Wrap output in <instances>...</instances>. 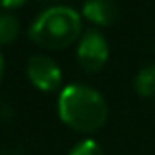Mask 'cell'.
Instances as JSON below:
<instances>
[{"label": "cell", "instance_id": "obj_1", "mask_svg": "<svg viewBox=\"0 0 155 155\" xmlns=\"http://www.w3.org/2000/svg\"><path fill=\"white\" fill-rule=\"evenodd\" d=\"M59 116L73 130L94 132L108 118V106L96 88L69 84L59 94Z\"/></svg>", "mask_w": 155, "mask_h": 155}, {"label": "cell", "instance_id": "obj_2", "mask_svg": "<svg viewBox=\"0 0 155 155\" xmlns=\"http://www.w3.org/2000/svg\"><path fill=\"white\" fill-rule=\"evenodd\" d=\"M81 14L69 6H51L43 10L30 26V38L45 49L67 47L81 35Z\"/></svg>", "mask_w": 155, "mask_h": 155}, {"label": "cell", "instance_id": "obj_3", "mask_svg": "<svg viewBox=\"0 0 155 155\" xmlns=\"http://www.w3.org/2000/svg\"><path fill=\"white\" fill-rule=\"evenodd\" d=\"M77 55H79V61L84 71H88V73L100 71L104 67V63L108 61V43H106L104 35L94 30L87 31L81 38Z\"/></svg>", "mask_w": 155, "mask_h": 155}, {"label": "cell", "instance_id": "obj_4", "mask_svg": "<svg viewBox=\"0 0 155 155\" xmlns=\"http://www.w3.org/2000/svg\"><path fill=\"white\" fill-rule=\"evenodd\" d=\"M28 77L41 91H55L61 84V69L47 55H31L28 61Z\"/></svg>", "mask_w": 155, "mask_h": 155}, {"label": "cell", "instance_id": "obj_5", "mask_svg": "<svg viewBox=\"0 0 155 155\" xmlns=\"http://www.w3.org/2000/svg\"><path fill=\"white\" fill-rule=\"evenodd\" d=\"M118 6L108 0H91L83 6V14L91 22H96L100 26H110L118 18Z\"/></svg>", "mask_w": 155, "mask_h": 155}, {"label": "cell", "instance_id": "obj_6", "mask_svg": "<svg viewBox=\"0 0 155 155\" xmlns=\"http://www.w3.org/2000/svg\"><path fill=\"white\" fill-rule=\"evenodd\" d=\"M134 87H136L137 94H141V96L155 94V65H147V67H143L137 73L136 81H134Z\"/></svg>", "mask_w": 155, "mask_h": 155}, {"label": "cell", "instance_id": "obj_7", "mask_svg": "<svg viewBox=\"0 0 155 155\" xmlns=\"http://www.w3.org/2000/svg\"><path fill=\"white\" fill-rule=\"evenodd\" d=\"M20 31V22L14 14L0 12V43H10Z\"/></svg>", "mask_w": 155, "mask_h": 155}, {"label": "cell", "instance_id": "obj_8", "mask_svg": "<svg viewBox=\"0 0 155 155\" xmlns=\"http://www.w3.org/2000/svg\"><path fill=\"white\" fill-rule=\"evenodd\" d=\"M69 155H104V153H102V147L94 140H84L79 145H75Z\"/></svg>", "mask_w": 155, "mask_h": 155}, {"label": "cell", "instance_id": "obj_9", "mask_svg": "<svg viewBox=\"0 0 155 155\" xmlns=\"http://www.w3.org/2000/svg\"><path fill=\"white\" fill-rule=\"evenodd\" d=\"M2 71H4V61H2V55H0V77H2Z\"/></svg>", "mask_w": 155, "mask_h": 155}]
</instances>
